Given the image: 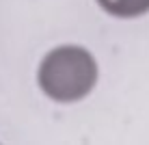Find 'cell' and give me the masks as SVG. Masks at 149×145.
Returning a JSON list of instances; mask_svg holds the SVG:
<instances>
[{
  "label": "cell",
  "instance_id": "cell-1",
  "mask_svg": "<svg viewBox=\"0 0 149 145\" xmlns=\"http://www.w3.org/2000/svg\"><path fill=\"white\" fill-rule=\"evenodd\" d=\"M39 87L54 102H78L97 80V63L80 46H58L43 56L37 71Z\"/></svg>",
  "mask_w": 149,
  "mask_h": 145
},
{
  "label": "cell",
  "instance_id": "cell-2",
  "mask_svg": "<svg viewBox=\"0 0 149 145\" xmlns=\"http://www.w3.org/2000/svg\"><path fill=\"white\" fill-rule=\"evenodd\" d=\"M106 13L115 18H138L149 11V0H97Z\"/></svg>",
  "mask_w": 149,
  "mask_h": 145
}]
</instances>
